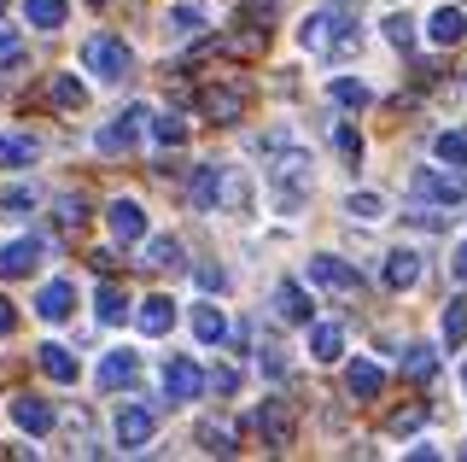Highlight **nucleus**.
Masks as SVG:
<instances>
[{"label":"nucleus","instance_id":"36","mask_svg":"<svg viewBox=\"0 0 467 462\" xmlns=\"http://www.w3.org/2000/svg\"><path fill=\"white\" fill-rule=\"evenodd\" d=\"M152 123V141L164 152H175V147H187V118H175V111H164V118H146Z\"/></svg>","mask_w":467,"mask_h":462},{"label":"nucleus","instance_id":"48","mask_svg":"<svg viewBox=\"0 0 467 462\" xmlns=\"http://www.w3.org/2000/svg\"><path fill=\"white\" fill-rule=\"evenodd\" d=\"M403 457H444L432 439H415V445H403Z\"/></svg>","mask_w":467,"mask_h":462},{"label":"nucleus","instance_id":"43","mask_svg":"<svg viewBox=\"0 0 467 462\" xmlns=\"http://www.w3.org/2000/svg\"><path fill=\"white\" fill-rule=\"evenodd\" d=\"M204 381H211V386H216L223 398H234V393H240V369H228V363H216L211 374H204Z\"/></svg>","mask_w":467,"mask_h":462},{"label":"nucleus","instance_id":"8","mask_svg":"<svg viewBox=\"0 0 467 462\" xmlns=\"http://www.w3.org/2000/svg\"><path fill=\"white\" fill-rule=\"evenodd\" d=\"M304 281H310V287H327V293H357V287H362L357 264H345L339 252H310V264H304Z\"/></svg>","mask_w":467,"mask_h":462},{"label":"nucleus","instance_id":"53","mask_svg":"<svg viewBox=\"0 0 467 462\" xmlns=\"http://www.w3.org/2000/svg\"><path fill=\"white\" fill-rule=\"evenodd\" d=\"M0 6H6V0H0Z\"/></svg>","mask_w":467,"mask_h":462},{"label":"nucleus","instance_id":"18","mask_svg":"<svg viewBox=\"0 0 467 462\" xmlns=\"http://www.w3.org/2000/svg\"><path fill=\"white\" fill-rule=\"evenodd\" d=\"M275 316H281V322H292V328H304V322L316 316L310 287H304V281H281V287H275Z\"/></svg>","mask_w":467,"mask_h":462},{"label":"nucleus","instance_id":"47","mask_svg":"<svg viewBox=\"0 0 467 462\" xmlns=\"http://www.w3.org/2000/svg\"><path fill=\"white\" fill-rule=\"evenodd\" d=\"M263 369H269V374H286V357L275 352V345H263Z\"/></svg>","mask_w":467,"mask_h":462},{"label":"nucleus","instance_id":"45","mask_svg":"<svg viewBox=\"0 0 467 462\" xmlns=\"http://www.w3.org/2000/svg\"><path fill=\"white\" fill-rule=\"evenodd\" d=\"M420 422H427V410H420V404H409V410L391 415V433H398V439H403V433H420Z\"/></svg>","mask_w":467,"mask_h":462},{"label":"nucleus","instance_id":"12","mask_svg":"<svg viewBox=\"0 0 467 462\" xmlns=\"http://www.w3.org/2000/svg\"><path fill=\"white\" fill-rule=\"evenodd\" d=\"M345 393L350 404H374L386 393V363H374V357H350L345 363Z\"/></svg>","mask_w":467,"mask_h":462},{"label":"nucleus","instance_id":"16","mask_svg":"<svg viewBox=\"0 0 467 462\" xmlns=\"http://www.w3.org/2000/svg\"><path fill=\"white\" fill-rule=\"evenodd\" d=\"M415 194L438 199V205H467V182H462V170H420V176H415Z\"/></svg>","mask_w":467,"mask_h":462},{"label":"nucleus","instance_id":"44","mask_svg":"<svg viewBox=\"0 0 467 462\" xmlns=\"http://www.w3.org/2000/svg\"><path fill=\"white\" fill-rule=\"evenodd\" d=\"M199 287H204V293H228V287H234V276H228L223 264H204V269H199Z\"/></svg>","mask_w":467,"mask_h":462},{"label":"nucleus","instance_id":"33","mask_svg":"<svg viewBox=\"0 0 467 462\" xmlns=\"http://www.w3.org/2000/svg\"><path fill=\"white\" fill-rule=\"evenodd\" d=\"M345 216H350V223H362V228H374V223H386V199L362 187V194L345 199Z\"/></svg>","mask_w":467,"mask_h":462},{"label":"nucleus","instance_id":"14","mask_svg":"<svg viewBox=\"0 0 467 462\" xmlns=\"http://www.w3.org/2000/svg\"><path fill=\"white\" fill-rule=\"evenodd\" d=\"M420 276H427V264H420L415 247L386 252V264H379V281H386V293H409V287H420Z\"/></svg>","mask_w":467,"mask_h":462},{"label":"nucleus","instance_id":"24","mask_svg":"<svg viewBox=\"0 0 467 462\" xmlns=\"http://www.w3.org/2000/svg\"><path fill=\"white\" fill-rule=\"evenodd\" d=\"M193 340L211 352V345L228 340V310L223 305H193Z\"/></svg>","mask_w":467,"mask_h":462},{"label":"nucleus","instance_id":"13","mask_svg":"<svg viewBox=\"0 0 467 462\" xmlns=\"http://www.w3.org/2000/svg\"><path fill=\"white\" fill-rule=\"evenodd\" d=\"M36 316L47 328H58V322H70L77 316V281H65V276H53L47 287L36 293Z\"/></svg>","mask_w":467,"mask_h":462},{"label":"nucleus","instance_id":"26","mask_svg":"<svg viewBox=\"0 0 467 462\" xmlns=\"http://www.w3.org/2000/svg\"><path fill=\"white\" fill-rule=\"evenodd\" d=\"M204 30V6H193V0H175V6L164 12V36H175V41H193Z\"/></svg>","mask_w":467,"mask_h":462},{"label":"nucleus","instance_id":"20","mask_svg":"<svg viewBox=\"0 0 467 462\" xmlns=\"http://www.w3.org/2000/svg\"><path fill=\"white\" fill-rule=\"evenodd\" d=\"M462 36H467L462 6H450V0H444V6H432V12H427V41H432V47H456Z\"/></svg>","mask_w":467,"mask_h":462},{"label":"nucleus","instance_id":"28","mask_svg":"<svg viewBox=\"0 0 467 462\" xmlns=\"http://www.w3.org/2000/svg\"><path fill=\"white\" fill-rule=\"evenodd\" d=\"M41 158L36 135H0V170H29Z\"/></svg>","mask_w":467,"mask_h":462},{"label":"nucleus","instance_id":"31","mask_svg":"<svg viewBox=\"0 0 467 462\" xmlns=\"http://www.w3.org/2000/svg\"><path fill=\"white\" fill-rule=\"evenodd\" d=\"M53 106L58 111H82L88 106V82L77 77V70H58L53 77Z\"/></svg>","mask_w":467,"mask_h":462},{"label":"nucleus","instance_id":"39","mask_svg":"<svg viewBox=\"0 0 467 462\" xmlns=\"http://www.w3.org/2000/svg\"><path fill=\"white\" fill-rule=\"evenodd\" d=\"M333 147H339V158H345L350 170H357V164H362V152H368V147H362V135H357L350 123H333Z\"/></svg>","mask_w":467,"mask_h":462},{"label":"nucleus","instance_id":"46","mask_svg":"<svg viewBox=\"0 0 467 462\" xmlns=\"http://www.w3.org/2000/svg\"><path fill=\"white\" fill-rule=\"evenodd\" d=\"M450 276H456V281L467 287V240H462V247H456V252H450Z\"/></svg>","mask_w":467,"mask_h":462},{"label":"nucleus","instance_id":"17","mask_svg":"<svg viewBox=\"0 0 467 462\" xmlns=\"http://www.w3.org/2000/svg\"><path fill=\"white\" fill-rule=\"evenodd\" d=\"M135 328L146 340H164L170 328H175V299L170 293H152V299H140V310H135Z\"/></svg>","mask_w":467,"mask_h":462},{"label":"nucleus","instance_id":"49","mask_svg":"<svg viewBox=\"0 0 467 462\" xmlns=\"http://www.w3.org/2000/svg\"><path fill=\"white\" fill-rule=\"evenodd\" d=\"M12 328H18V310H12V305H6V299H0V340H6V334H12Z\"/></svg>","mask_w":467,"mask_h":462},{"label":"nucleus","instance_id":"22","mask_svg":"<svg viewBox=\"0 0 467 462\" xmlns=\"http://www.w3.org/2000/svg\"><path fill=\"white\" fill-rule=\"evenodd\" d=\"M223 187H228L223 164H199L193 170V187H187V194H193V211H216V205H223Z\"/></svg>","mask_w":467,"mask_h":462},{"label":"nucleus","instance_id":"1","mask_svg":"<svg viewBox=\"0 0 467 462\" xmlns=\"http://www.w3.org/2000/svg\"><path fill=\"white\" fill-rule=\"evenodd\" d=\"M263 187H269V199H275V211H281V216H298L304 205H310V187H316L310 152H298V147H275L269 170H263Z\"/></svg>","mask_w":467,"mask_h":462},{"label":"nucleus","instance_id":"3","mask_svg":"<svg viewBox=\"0 0 467 462\" xmlns=\"http://www.w3.org/2000/svg\"><path fill=\"white\" fill-rule=\"evenodd\" d=\"M298 47H304V53L350 47V24H345V6H316L310 18L298 24Z\"/></svg>","mask_w":467,"mask_h":462},{"label":"nucleus","instance_id":"9","mask_svg":"<svg viewBox=\"0 0 467 462\" xmlns=\"http://www.w3.org/2000/svg\"><path fill=\"white\" fill-rule=\"evenodd\" d=\"M106 228H111L117 247H140V240H146V205H140V199H123V194H117L111 205H106Z\"/></svg>","mask_w":467,"mask_h":462},{"label":"nucleus","instance_id":"35","mask_svg":"<svg viewBox=\"0 0 467 462\" xmlns=\"http://www.w3.org/2000/svg\"><path fill=\"white\" fill-rule=\"evenodd\" d=\"M36 187H29V182H6V187H0V216H29V211H36Z\"/></svg>","mask_w":467,"mask_h":462},{"label":"nucleus","instance_id":"15","mask_svg":"<svg viewBox=\"0 0 467 462\" xmlns=\"http://www.w3.org/2000/svg\"><path fill=\"white\" fill-rule=\"evenodd\" d=\"M199 111H204V118H211V123H240L245 118V89H234V82H223V89H204L199 94Z\"/></svg>","mask_w":467,"mask_h":462},{"label":"nucleus","instance_id":"37","mask_svg":"<svg viewBox=\"0 0 467 462\" xmlns=\"http://www.w3.org/2000/svg\"><path fill=\"white\" fill-rule=\"evenodd\" d=\"M146 264H152V269H182V240H175V235L146 240Z\"/></svg>","mask_w":467,"mask_h":462},{"label":"nucleus","instance_id":"42","mask_svg":"<svg viewBox=\"0 0 467 462\" xmlns=\"http://www.w3.org/2000/svg\"><path fill=\"white\" fill-rule=\"evenodd\" d=\"M58 223H65V228H82L88 223V199L82 194H65V199H58Z\"/></svg>","mask_w":467,"mask_h":462},{"label":"nucleus","instance_id":"4","mask_svg":"<svg viewBox=\"0 0 467 462\" xmlns=\"http://www.w3.org/2000/svg\"><path fill=\"white\" fill-rule=\"evenodd\" d=\"M252 427H257V439L269 445V451H286V445L298 439V410H292L286 398H263L252 410Z\"/></svg>","mask_w":467,"mask_h":462},{"label":"nucleus","instance_id":"41","mask_svg":"<svg viewBox=\"0 0 467 462\" xmlns=\"http://www.w3.org/2000/svg\"><path fill=\"white\" fill-rule=\"evenodd\" d=\"M18 59H24V36H18V24H0V70L18 65Z\"/></svg>","mask_w":467,"mask_h":462},{"label":"nucleus","instance_id":"29","mask_svg":"<svg viewBox=\"0 0 467 462\" xmlns=\"http://www.w3.org/2000/svg\"><path fill=\"white\" fill-rule=\"evenodd\" d=\"M432 158L444 170H467V129H438V135H432Z\"/></svg>","mask_w":467,"mask_h":462},{"label":"nucleus","instance_id":"23","mask_svg":"<svg viewBox=\"0 0 467 462\" xmlns=\"http://www.w3.org/2000/svg\"><path fill=\"white\" fill-rule=\"evenodd\" d=\"M65 18H70V0H24V24L41 36L65 30Z\"/></svg>","mask_w":467,"mask_h":462},{"label":"nucleus","instance_id":"6","mask_svg":"<svg viewBox=\"0 0 467 462\" xmlns=\"http://www.w3.org/2000/svg\"><path fill=\"white\" fill-rule=\"evenodd\" d=\"M41 264H47V240L41 235H12L6 247H0V281H24V276H36Z\"/></svg>","mask_w":467,"mask_h":462},{"label":"nucleus","instance_id":"10","mask_svg":"<svg viewBox=\"0 0 467 462\" xmlns=\"http://www.w3.org/2000/svg\"><path fill=\"white\" fill-rule=\"evenodd\" d=\"M199 393H204V369L193 363V357H170V363H164V398H170V410L193 404Z\"/></svg>","mask_w":467,"mask_h":462},{"label":"nucleus","instance_id":"40","mask_svg":"<svg viewBox=\"0 0 467 462\" xmlns=\"http://www.w3.org/2000/svg\"><path fill=\"white\" fill-rule=\"evenodd\" d=\"M199 445H204L211 457H234V433H228L223 422H204V427H199Z\"/></svg>","mask_w":467,"mask_h":462},{"label":"nucleus","instance_id":"52","mask_svg":"<svg viewBox=\"0 0 467 462\" xmlns=\"http://www.w3.org/2000/svg\"><path fill=\"white\" fill-rule=\"evenodd\" d=\"M462 381H467V369H462Z\"/></svg>","mask_w":467,"mask_h":462},{"label":"nucleus","instance_id":"2","mask_svg":"<svg viewBox=\"0 0 467 462\" xmlns=\"http://www.w3.org/2000/svg\"><path fill=\"white\" fill-rule=\"evenodd\" d=\"M82 70H94L99 82H123L135 77V47L123 36H88L82 41Z\"/></svg>","mask_w":467,"mask_h":462},{"label":"nucleus","instance_id":"7","mask_svg":"<svg viewBox=\"0 0 467 462\" xmlns=\"http://www.w3.org/2000/svg\"><path fill=\"white\" fill-rule=\"evenodd\" d=\"M152 118V106H146V100H135V106H123L117 111V118L99 129V152L106 158H117V152H135V141H140V123Z\"/></svg>","mask_w":467,"mask_h":462},{"label":"nucleus","instance_id":"38","mask_svg":"<svg viewBox=\"0 0 467 462\" xmlns=\"http://www.w3.org/2000/svg\"><path fill=\"white\" fill-rule=\"evenodd\" d=\"M379 36H386L391 47H409V41H415V18H409V12H386V18H379Z\"/></svg>","mask_w":467,"mask_h":462},{"label":"nucleus","instance_id":"51","mask_svg":"<svg viewBox=\"0 0 467 462\" xmlns=\"http://www.w3.org/2000/svg\"><path fill=\"white\" fill-rule=\"evenodd\" d=\"M462 457H467V445H462Z\"/></svg>","mask_w":467,"mask_h":462},{"label":"nucleus","instance_id":"32","mask_svg":"<svg viewBox=\"0 0 467 462\" xmlns=\"http://www.w3.org/2000/svg\"><path fill=\"white\" fill-rule=\"evenodd\" d=\"M94 316H99V322H106V328H117V322H123V316H129V293H123V287H94Z\"/></svg>","mask_w":467,"mask_h":462},{"label":"nucleus","instance_id":"50","mask_svg":"<svg viewBox=\"0 0 467 462\" xmlns=\"http://www.w3.org/2000/svg\"><path fill=\"white\" fill-rule=\"evenodd\" d=\"M88 6H111V0H88Z\"/></svg>","mask_w":467,"mask_h":462},{"label":"nucleus","instance_id":"27","mask_svg":"<svg viewBox=\"0 0 467 462\" xmlns=\"http://www.w3.org/2000/svg\"><path fill=\"white\" fill-rule=\"evenodd\" d=\"M438 340H444V352H462L467 345V299H450L438 310Z\"/></svg>","mask_w":467,"mask_h":462},{"label":"nucleus","instance_id":"25","mask_svg":"<svg viewBox=\"0 0 467 462\" xmlns=\"http://www.w3.org/2000/svg\"><path fill=\"white\" fill-rule=\"evenodd\" d=\"M135 369H140V357L129 352V345H117V352H106V363H99V386H106V393H117V386L135 381Z\"/></svg>","mask_w":467,"mask_h":462},{"label":"nucleus","instance_id":"11","mask_svg":"<svg viewBox=\"0 0 467 462\" xmlns=\"http://www.w3.org/2000/svg\"><path fill=\"white\" fill-rule=\"evenodd\" d=\"M36 363H41V374H47V381H58V386H77V381H82V357L70 352L65 340H41V345H36Z\"/></svg>","mask_w":467,"mask_h":462},{"label":"nucleus","instance_id":"5","mask_svg":"<svg viewBox=\"0 0 467 462\" xmlns=\"http://www.w3.org/2000/svg\"><path fill=\"white\" fill-rule=\"evenodd\" d=\"M152 433H158V410H146V404H117V422H111V439H117V451H146L152 445Z\"/></svg>","mask_w":467,"mask_h":462},{"label":"nucleus","instance_id":"34","mask_svg":"<svg viewBox=\"0 0 467 462\" xmlns=\"http://www.w3.org/2000/svg\"><path fill=\"white\" fill-rule=\"evenodd\" d=\"M403 374H409V381H432V374H438V345H427V340L409 345V352H403Z\"/></svg>","mask_w":467,"mask_h":462},{"label":"nucleus","instance_id":"19","mask_svg":"<svg viewBox=\"0 0 467 462\" xmlns=\"http://www.w3.org/2000/svg\"><path fill=\"white\" fill-rule=\"evenodd\" d=\"M12 422H18L24 433H36V439H41V433H53V422H58V415H53V404H47V398H36V393H18V398H12Z\"/></svg>","mask_w":467,"mask_h":462},{"label":"nucleus","instance_id":"21","mask_svg":"<svg viewBox=\"0 0 467 462\" xmlns=\"http://www.w3.org/2000/svg\"><path fill=\"white\" fill-rule=\"evenodd\" d=\"M304 334H310V357H316V363H339V357H345V328L339 322H316V316H310Z\"/></svg>","mask_w":467,"mask_h":462},{"label":"nucleus","instance_id":"30","mask_svg":"<svg viewBox=\"0 0 467 462\" xmlns=\"http://www.w3.org/2000/svg\"><path fill=\"white\" fill-rule=\"evenodd\" d=\"M327 100H333V106H345V111H362V106L374 100V89H368L362 77H333V82H327Z\"/></svg>","mask_w":467,"mask_h":462}]
</instances>
